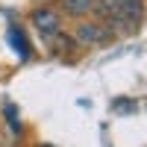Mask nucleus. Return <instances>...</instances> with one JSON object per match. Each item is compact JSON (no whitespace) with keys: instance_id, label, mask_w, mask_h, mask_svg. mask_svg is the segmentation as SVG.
<instances>
[{"instance_id":"nucleus-1","label":"nucleus","mask_w":147,"mask_h":147,"mask_svg":"<svg viewBox=\"0 0 147 147\" xmlns=\"http://www.w3.org/2000/svg\"><path fill=\"white\" fill-rule=\"evenodd\" d=\"M97 12L112 30L129 32L144 18V0H97Z\"/></svg>"},{"instance_id":"nucleus-2","label":"nucleus","mask_w":147,"mask_h":147,"mask_svg":"<svg viewBox=\"0 0 147 147\" xmlns=\"http://www.w3.org/2000/svg\"><path fill=\"white\" fill-rule=\"evenodd\" d=\"M30 21L35 24V30H38L41 38H53V35H59V30H62V15L53 9V6H38L30 12Z\"/></svg>"},{"instance_id":"nucleus-3","label":"nucleus","mask_w":147,"mask_h":147,"mask_svg":"<svg viewBox=\"0 0 147 147\" xmlns=\"http://www.w3.org/2000/svg\"><path fill=\"white\" fill-rule=\"evenodd\" d=\"M6 41H9V47L15 50V56L21 59V62H27V59L32 56V47H30V38H27V30H24L18 21H9V27H6Z\"/></svg>"},{"instance_id":"nucleus-4","label":"nucleus","mask_w":147,"mask_h":147,"mask_svg":"<svg viewBox=\"0 0 147 147\" xmlns=\"http://www.w3.org/2000/svg\"><path fill=\"white\" fill-rule=\"evenodd\" d=\"M77 38L82 44H100L109 38V30L103 27V24H88V21H82L80 24V30H77Z\"/></svg>"},{"instance_id":"nucleus-5","label":"nucleus","mask_w":147,"mask_h":147,"mask_svg":"<svg viewBox=\"0 0 147 147\" xmlns=\"http://www.w3.org/2000/svg\"><path fill=\"white\" fill-rule=\"evenodd\" d=\"M59 9L65 12L68 18H85V15H91V12L97 9V0H59Z\"/></svg>"},{"instance_id":"nucleus-6","label":"nucleus","mask_w":147,"mask_h":147,"mask_svg":"<svg viewBox=\"0 0 147 147\" xmlns=\"http://www.w3.org/2000/svg\"><path fill=\"white\" fill-rule=\"evenodd\" d=\"M3 115H6L9 127H12V136H21V132H24V124L18 121V109L12 106V103H6V106H3Z\"/></svg>"}]
</instances>
